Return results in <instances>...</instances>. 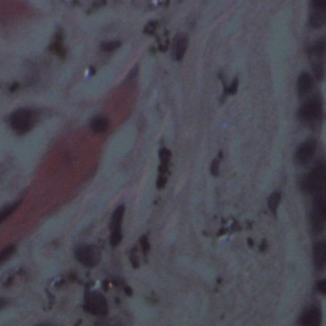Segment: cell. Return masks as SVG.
<instances>
[{
	"label": "cell",
	"instance_id": "6da1fadb",
	"mask_svg": "<svg viewBox=\"0 0 326 326\" xmlns=\"http://www.w3.org/2000/svg\"><path fill=\"white\" fill-rule=\"evenodd\" d=\"M326 184V166L324 162H319L312 171L309 172L307 177L305 178L303 182V188L305 190L311 194H317V192H323L325 189Z\"/></svg>",
	"mask_w": 326,
	"mask_h": 326
},
{
	"label": "cell",
	"instance_id": "484cf974",
	"mask_svg": "<svg viewBox=\"0 0 326 326\" xmlns=\"http://www.w3.org/2000/svg\"><path fill=\"white\" fill-rule=\"evenodd\" d=\"M236 87H237V81H233L232 86L228 89V93H236Z\"/></svg>",
	"mask_w": 326,
	"mask_h": 326
},
{
	"label": "cell",
	"instance_id": "9a60e30c",
	"mask_svg": "<svg viewBox=\"0 0 326 326\" xmlns=\"http://www.w3.org/2000/svg\"><path fill=\"white\" fill-rule=\"evenodd\" d=\"M325 41L320 40L319 42L313 45V47L311 49V55L313 57H316V59H320V60H323L324 56H325Z\"/></svg>",
	"mask_w": 326,
	"mask_h": 326
},
{
	"label": "cell",
	"instance_id": "d4e9b609",
	"mask_svg": "<svg viewBox=\"0 0 326 326\" xmlns=\"http://www.w3.org/2000/svg\"><path fill=\"white\" fill-rule=\"evenodd\" d=\"M317 289H319L320 292L323 293V294H325V293H326V280H320V282L317 283Z\"/></svg>",
	"mask_w": 326,
	"mask_h": 326
},
{
	"label": "cell",
	"instance_id": "e0dca14e",
	"mask_svg": "<svg viewBox=\"0 0 326 326\" xmlns=\"http://www.w3.org/2000/svg\"><path fill=\"white\" fill-rule=\"evenodd\" d=\"M20 202H17V203H12V204L7 205V206H4L3 209H0V223L4 222L5 219H8L10 217V215L13 214L14 210L19 206Z\"/></svg>",
	"mask_w": 326,
	"mask_h": 326
},
{
	"label": "cell",
	"instance_id": "8fae6325",
	"mask_svg": "<svg viewBox=\"0 0 326 326\" xmlns=\"http://www.w3.org/2000/svg\"><path fill=\"white\" fill-rule=\"evenodd\" d=\"M321 321V312L319 309H309L301 319V324L306 326H317Z\"/></svg>",
	"mask_w": 326,
	"mask_h": 326
},
{
	"label": "cell",
	"instance_id": "2e32d148",
	"mask_svg": "<svg viewBox=\"0 0 326 326\" xmlns=\"http://www.w3.org/2000/svg\"><path fill=\"white\" fill-rule=\"evenodd\" d=\"M280 199H282V194H280L279 191L273 192L272 195L269 196V199H268V206H269L270 212H272L273 214H275L276 210H278Z\"/></svg>",
	"mask_w": 326,
	"mask_h": 326
},
{
	"label": "cell",
	"instance_id": "5b68a950",
	"mask_svg": "<svg viewBox=\"0 0 326 326\" xmlns=\"http://www.w3.org/2000/svg\"><path fill=\"white\" fill-rule=\"evenodd\" d=\"M84 309H87L88 312L98 315V316H104L108 311L107 301L102 294L97 292L88 293L84 299Z\"/></svg>",
	"mask_w": 326,
	"mask_h": 326
},
{
	"label": "cell",
	"instance_id": "7c38bea8",
	"mask_svg": "<svg viewBox=\"0 0 326 326\" xmlns=\"http://www.w3.org/2000/svg\"><path fill=\"white\" fill-rule=\"evenodd\" d=\"M91 129L94 133H104V131L108 129V120L106 116L103 115H100V116H96V118L92 119L91 121Z\"/></svg>",
	"mask_w": 326,
	"mask_h": 326
},
{
	"label": "cell",
	"instance_id": "ffe728a7",
	"mask_svg": "<svg viewBox=\"0 0 326 326\" xmlns=\"http://www.w3.org/2000/svg\"><path fill=\"white\" fill-rule=\"evenodd\" d=\"M120 47V42L119 41H110V42H104L102 45V49H103L106 52H111V51H115L116 49Z\"/></svg>",
	"mask_w": 326,
	"mask_h": 326
},
{
	"label": "cell",
	"instance_id": "d6986e66",
	"mask_svg": "<svg viewBox=\"0 0 326 326\" xmlns=\"http://www.w3.org/2000/svg\"><path fill=\"white\" fill-rule=\"evenodd\" d=\"M122 240V232L121 228L119 229H112L111 236H110V243H111L112 247H116L119 243L121 242Z\"/></svg>",
	"mask_w": 326,
	"mask_h": 326
},
{
	"label": "cell",
	"instance_id": "52a82bcc",
	"mask_svg": "<svg viewBox=\"0 0 326 326\" xmlns=\"http://www.w3.org/2000/svg\"><path fill=\"white\" fill-rule=\"evenodd\" d=\"M316 148L317 143L315 139H309V140L303 141L296 152V161L299 165H307L313 158Z\"/></svg>",
	"mask_w": 326,
	"mask_h": 326
},
{
	"label": "cell",
	"instance_id": "5bb4252c",
	"mask_svg": "<svg viewBox=\"0 0 326 326\" xmlns=\"http://www.w3.org/2000/svg\"><path fill=\"white\" fill-rule=\"evenodd\" d=\"M124 212H125L124 205H120V206H118V208L115 209V212H114V214H112V218H111V229L121 228Z\"/></svg>",
	"mask_w": 326,
	"mask_h": 326
},
{
	"label": "cell",
	"instance_id": "3957f363",
	"mask_svg": "<svg viewBox=\"0 0 326 326\" xmlns=\"http://www.w3.org/2000/svg\"><path fill=\"white\" fill-rule=\"evenodd\" d=\"M34 112L27 108H19L10 116V126L18 134H24L31 130L34 125Z\"/></svg>",
	"mask_w": 326,
	"mask_h": 326
},
{
	"label": "cell",
	"instance_id": "cb8c5ba5",
	"mask_svg": "<svg viewBox=\"0 0 326 326\" xmlns=\"http://www.w3.org/2000/svg\"><path fill=\"white\" fill-rule=\"evenodd\" d=\"M212 173L214 176H218L219 173V162L215 159V161H213V165H212Z\"/></svg>",
	"mask_w": 326,
	"mask_h": 326
},
{
	"label": "cell",
	"instance_id": "603a6c76",
	"mask_svg": "<svg viewBox=\"0 0 326 326\" xmlns=\"http://www.w3.org/2000/svg\"><path fill=\"white\" fill-rule=\"evenodd\" d=\"M141 247H143V250H144L145 252L148 251L149 250V242H148V237L147 236H144V237H141Z\"/></svg>",
	"mask_w": 326,
	"mask_h": 326
},
{
	"label": "cell",
	"instance_id": "7a4b0ae2",
	"mask_svg": "<svg viewBox=\"0 0 326 326\" xmlns=\"http://www.w3.org/2000/svg\"><path fill=\"white\" fill-rule=\"evenodd\" d=\"M326 218V199L323 192H317L312 203V209H311V223L312 228L316 233L321 232L325 225Z\"/></svg>",
	"mask_w": 326,
	"mask_h": 326
},
{
	"label": "cell",
	"instance_id": "44dd1931",
	"mask_svg": "<svg viewBox=\"0 0 326 326\" xmlns=\"http://www.w3.org/2000/svg\"><path fill=\"white\" fill-rule=\"evenodd\" d=\"M170 158H171V153H170V151H168V149H162L161 151L162 165L165 166V167H167L168 162H170Z\"/></svg>",
	"mask_w": 326,
	"mask_h": 326
},
{
	"label": "cell",
	"instance_id": "7402d4cb",
	"mask_svg": "<svg viewBox=\"0 0 326 326\" xmlns=\"http://www.w3.org/2000/svg\"><path fill=\"white\" fill-rule=\"evenodd\" d=\"M313 9H325L326 0H312Z\"/></svg>",
	"mask_w": 326,
	"mask_h": 326
},
{
	"label": "cell",
	"instance_id": "4fadbf2b",
	"mask_svg": "<svg viewBox=\"0 0 326 326\" xmlns=\"http://www.w3.org/2000/svg\"><path fill=\"white\" fill-rule=\"evenodd\" d=\"M325 23V9H315L309 17V24L315 28H319Z\"/></svg>",
	"mask_w": 326,
	"mask_h": 326
},
{
	"label": "cell",
	"instance_id": "ba28073f",
	"mask_svg": "<svg viewBox=\"0 0 326 326\" xmlns=\"http://www.w3.org/2000/svg\"><path fill=\"white\" fill-rule=\"evenodd\" d=\"M189 46V38L186 34H178L176 36L175 40H173V44H172V57L175 60L180 61L182 57L185 56L186 50H188Z\"/></svg>",
	"mask_w": 326,
	"mask_h": 326
},
{
	"label": "cell",
	"instance_id": "9c48e42d",
	"mask_svg": "<svg viewBox=\"0 0 326 326\" xmlns=\"http://www.w3.org/2000/svg\"><path fill=\"white\" fill-rule=\"evenodd\" d=\"M313 83H315L313 78L309 73H306V71L301 73L298 81H297V89H298L299 97H303L307 93H309V91L313 88Z\"/></svg>",
	"mask_w": 326,
	"mask_h": 326
},
{
	"label": "cell",
	"instance_id": "277c9868",
	"mask_svg": "<svg viewBox=\"0 0 326 326\" xmlns=\"http://www.w3.org/2000/svg\"><path fill=\"white\" fill-rule=\"evenodd\" d=\"M299 116L305 121H319L323 116V101L315 96L307 100L299 108Z\"/></svg>",
	"mask_w": 326,
	"mask_h": 326
},
{
	"label": "cell",
	"instance_id": "ac0fdd59",
	"mask_svg": "<svg viewBox=\"0 0 326 326\" xmlns=\"http://www.w3.org/2000/svg\"><path fill=\"white\" fill-rule=\"evenodd\" d=\"M14 251H16V247H14L13 245L7 246L5 249L1 250V251H0V265H1L3 262L7 261V260L10 259L12 255L14 254Z\"/></svg>",
	"mask_w": 326,
	"mask_h": 326
},
{
	"label": "cell",
	"instance_id": "8992f818",
	"mask_svg": "<svg viewBox=\"0 0 326 326\" xmlns=\"http://www.w3.org/2000/svg\"><path fill=\"white\" fill-rule=\"evenodd\" d=\"M75 257L81 264L88 268H93L100 262V251L94 246H81L75 251Z\"/></svg>",
	"mask_w": 326,
	"mask_h": 326
},
{
	"label": "cell",
	"instance_id": "4316f807",
	"mask_svg": "<svg viewBox=\"0 0 326 326\" xmlns=\"http://www.w3.org/2000/svg\"><path fill=\"white\" fill-rule=\"evenodd\" d=\"M5 306H7V302H5V301H4V299L0 298V309H4V307H5Z\"/></svg>",
	"mask_w": 326,
	"mask_h": 326
},
{
	"label": "cell",
	"instance_id": "30bf717a",
	"mask_svg": "<svg viewBox=\"0 0 326 326\" xmlns=\"http://www.w3.org/2000/svg\"><path fill=\"white\" fill-rule=\"evenodd\" d=\"M313 262L317 269H324L326 262V243L317 242L313 246Z\"/></svg>",
	"mask_w": 326,
	"mask_h": 326
}]
</instances>
